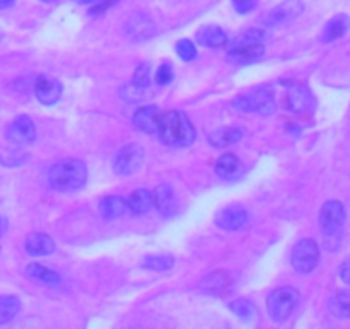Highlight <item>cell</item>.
<instances>
[{"label": "cell", "mask_w": 350, "mask_h": 329, "mask_svg": "<svg viewBox=\"0 0 350 329\" xmlns=\"http://www.w3.org/2000/svg\"><path fill=\"white\" fill-rule=\"evenodd\" d=\"M265 40L267 31L260 27H252L234 40H228V60L236 65H248L260 60L265 53Z\"/></svg>", "instance_id": "cell-1"}, {"label": "cell", "mask_w": 350, "mask_h": 329, "mask_svg": "<svg viewBox=\"0 0 350 329\" xmlns=\"http://www.w3.org/2000/svg\"><path fill=\"white\" fill-rule=\"evenodd\" d=\"M161 143L174 147L190 146L195 141V129L188 117L180 110H170L161 115L159 129H157Z\"/></svg>", "instance_id": "cell-2"}, {"label": "cell", "mask_w": 350, "mask_h": 329, "mask_svg": "<svg viewBox=\"0 0 350 329\" xmlns=\"http://www.w3.org/2000/svg\"><path fill=\"white\" fill-rule=\"evenodd\" d=\"M88 180V167L82 160L67 158L57 161L48 171V182L55 191L74 192L85 185Z\"/></svg>", "instance_id": "cell-3"}, {"label": "cell", "mask_w": 350, "mask_h": 329, "mask_svg": "<svg viewBox=\"0 0 350 329\" xmlns=\"http://www.w3.org/2000/svg\"><path fill=\"white\" fill-rule=\"evenodd\" d=\"M299 304V293L293 287H282L273 290L267 298V310L272 321L282 322L296 310Z\"/></svg>", "instance_id": "cell-4"}, {"label": "cell", "mask_w": 350, "mask_h": 329, "mask_svg": "<svg viewBox=\"0 0 350 329\" xmlns=\"http://www.w3.org/2000/svg\"><path fill=\"white\" fill-rule=\"evenodd\" d=\"M293 267L301 274H308L314 271L320 263V247L313 239H303L296 243L291 256Z\"/></svg>", "instance_id": "cell-5"}, {"label": "cell", "mask_w": 350, "mask_h": 329, "mask_svg": "<svg viewBox=\"0 0 350 329\" xmlns=\"http://www.w3.org/2000/svg\"><path fill=\"white\" fill-rule=\"evenodd\" d=\"M144 158H146V154H144L142 146H139V144H126L115 154L113 170H115L116 175H132L140 170Z\"/></svg>", "instance_id": "cell-6"}, {"label": "cell", "mask_w": 350, "mask_h": 329, "mask_svg": "<svg viewBox=\"0 0 350 329\" xmlns=\"http://www.w3.org/2000/svg\"><path fill=\"white\" fill-rule=\"evenodd\" d=\"M232 106L239 112L245 113H260V115H270L275 110V101H273L270 93L256 91L250 95H241L232 101Z\"/></svg>", "instance_id": "cell-7"}, {"label": "cell", "mask_w": 350, "mask_h": 329, "mask_svg": "<svg viewBox=\"0 0 350 329\" xmlns=\"http://www.w3.org/2000/svg\"><path fill=\"white\" fill-rule=\"evenodd\" d=\"M345 225V209L342 202L328 201L325 202L320 211V226L325 236H335L340 233L342 226Z\"/></svg>", "instance_id": "cell-8"}, {"label": "cell", "mask_w": 350, "mask_h": 329, "mask_svg": "<svg viewBox=\"0 0 350 329\" xmlns=\"http://www.w3.org/2000/svg\"><path fill=\"white\" fill-rule=\"evenodd\" d=\"M303 3L301 0H286L284 3L280 5L273 7L270 12H267V16L263 17V26L267 27H275L280 26V24H286L289 21H293L294 17L299 16L303 12Z\"/></svg>", "instance_id": "cell-9"}, {"label": "cell", "mask_w": 350, "mask_h": 329, "mask_svg": "<svg viewBox=\"0 0 350 329\" xmlns=\"http://www.w3.org/2000/svg\"><path fill=\"white\" fill-rule=\"evenodd\" d=\"M7 137H9L10 143L19 144V146L31 144L36 137V127L29 117L19 115L10 122L9 129H7Z\"/></svg>", "instance_id": "cell-10"}, {"label": "cell", "mask_w": 350, "mask_h": 329, "mask_svg": "<svg viewBox=\"0 0 350 329\" xmlns=\"http://www.w3.org/2000/svg\"><path fill=\"white\" fill-rule=\"evenodd\" d=\"M62 91H64V88H62V82L58 79L40 75L34 81V95H36L38 101L43 103V105H55L60 99Z\"/></svg>", "instance_id": "cell-11"}, {"label": "cell", "mask_w": 350, "mask_h": 329, "mask_svg": "<svg viewBox=\"0 0 350 329\" xmlns=\"http://www.w3.org/2000/svg\"><path fill=\"white\" fill-rule=\"evenodd\" d=\"M246 221H248V212L243 206L238 204L228 206L215 215V225L228 232L239 230L243 225H246Z\"/></svg>", "instance_id": "cell-12"}, {"label": "cell", "mask_w": 350, "mask_h": 329, "mask_svg": "<svg viewBox=\"0 0 350 329\" xmlns=\"http://www.w3.org/2000/svg\"><path fill=\"white\" fill-rule=\"evenodd\" d=\"M287 105L289 110L294 113H308L313 110L314 99L313 95L308 88L299 84H294L287 93Z\"/></svg>", "instance_id": "cell-13"}, {"label": "cell", "mask_w": 350, "mask_h": 329, "mask_svg": "<svg viewBox=\"0 0 350 329\" xmlns=\"http://www.w3.org/2000/svg\"><path fill=\"white\" fill-rule=\"evenodd\" d=\"M161 110L157 106H144L133 113V125L146 134H156L161 122Z\"/></svg>", "instance_id": "cell-14"}, {"label": "cell", "mask_w": 350, "mask_h": 329, "mask_svg": "<svg viewBox=\"0 0 350 329\" xmlns=\"http://www.w3.org/2000/svg\"><path fill=\"white\" fill-rule=\"evenodd\" d=\"M152 201L157 211L164 216H173L176 212V199H174L173 188L167 184L157 185L152 192Z\"/></svg>", "instance_id": "cell-15"}, {"label": "cell", "mask_w": 350, "mask_h": 329, "mask_svg": "<svg viewBox=\"0 0 350 329\" xmlns=\"http://www.w3.org/2000/svg\"><path fill=\"white\" fill-rule=\"evenodd\" d=\"M125 31L133 40H146L154 34V23L144 14H133L125 24Z\"/></svg>", "instance_id": "cell-16"}, {"label": "cell", "mask_w": 350, "mask_h": 329, "mask_svg": "<svg viewBox=\"0 0 350 329\" xmlns=\"http://www.w3.org/2000/svg\"><path fill=\"white\" fill-rule=\"evenodd\" d=\"M232 278L228 271H214L202 280V290L211 295H222L231 288Z\"/></svg>", "instance_id": "cell-17"}, {"label": "cell", "mask_w": 350, "mask_h": 329, "mask_svg": "<svg viewBox=\"0 0 350 329\" xmlns=\"http://www.w3.org/2000/svg\"><path fill=\"white\" fill-rule=\"evenodd\" d=\"M55 250V242L46 233H31L26 239V252L33 257L50 256Z\"/></svg>", "instance_id": "cell-18"}, {"label": "cell", "mask_w": 350, "mask_h": 329, "mask_svg": "<svg viewBox=\"0 0 350 329\" xmlns=\"http://www.w3.org/2000/svg\"><path fill=\"white\" fill-rule=\"evenodd\" d=\"M243 171V163L236 154L226 153L215 161V173L226 180H232V178L239 177Z\"/></svg>", "instance_id": "cell-19"}, {"label": "cell", "mask_w": 350, "mask_h": 329, "mask_svg": "<svg viewBox=\"0 0 350 329\" xmlns=\"http://www.w3.org/2000/svg\"><path fill=\"white\" fill-rule=\"evenodd\" d=\"M129 211L126 199L122 195H108L99 202V212L105 219H116Z\"/></svg>", "instance_id": "cell-20"}, {"label": "cell", "mask_w": 350, "mask_h": 329, "mask_svg": "<svg viewBox=\"0 0 350 329\" xmlns=\"http://www.w3.org/2000/svg\"><path fill=\"white\" fill-rule=\"evenodd\" d=\"M243 129L239 127H221L208 134V143L214 147H229L243 137Z\"/></svg>", "instance_id": "cell-21"}, {"label": "cell", "mask_w": 350, "mask_h": 329, "mask_svg": "<svg viewBox=\"0 0 350 329\" xmlns=\"http://www.w3.org/2000/svg\"><path fill=\"white\" fill-rule=\"evenodd\" d=\"M197 40L202 47L207 48H219L224 47L228 43V34L217 26H207L202 27L200 31L197 33Z\"/></svg>", "instance_id": "cell-22"}, {"label": "cell", "mask_w": 350, "mask_h": 329, "mask_svg": "<svg viewBox=\"0 0 350 329\" xmlns=\"http://www.w3.org/2000/svg\"><path fill=\"white\" fill-rule=\"evenodd\" d=\"M126 204L129 209L133 215H146L150 208H152V192L147 191V188H139V191H133L132 194L126 199Z\"/></svg>", "instance_id": "cell-23"}, {"label": "cell", "mask_w": 350, "mask_h": 329, "mask_svg": "<svg viewBox=\"0 0 350 329\" xmlns=\"http://www.w3.org/2000/svg\"><path fill=\"white\" fill-rule=\"evenodd\" d=\"M26 276L29 280L36 281V283L43 284H57L60 283V274L57 271L50 269V267L43 266V264L33 263L26 267Z\"/></svg>", "instance_id": "cell-24"}, {"label": "cell", "mask_w": 350, "mask_h": 329, "mask_svg": "<svg viewBox=\"0 0 350 329\" xmlns=\"http://www.w3.org/2000/svg\"><path fill=\"white\" fill-rule=\"evenodd\" d=\"M349 27H350L349 17L345 16V14H338V16H335L334 19L325 26L323 40L327 41V43L338 40V38H342L345 33H347Z\"/></svg>", "instance_id": "cell-25"}, {"label": "cell", "mask_w": 350, "mask_h": 329, "mask_svg": "<svg viewBox=\"0 0 350 329\" xmlns=\"http://www.w3.org/2000/svg\"><path fill=\"white\" fill-rule=\"evenodd\" d=\"M328 310L337 319H350V291L334 295L328 300Z\"/></svg>", "instance_id": "cell-26"}, {"label": "cell", "mask_w": 350, "mask_h": 329, "mask_svg": "<svg viewBox=\"0 0 350 329\" xmlns=\"http://www.w3.org/2000/svg\"><path fill=\"white\" fill-rule=\"evenodd\" d=\"M21 310V302L12 295H2L0 297V324H7L12 321Z\"/></svg>", "instance_id": "cell-27"}, {"label": "cell", "mask_w": 350, "mask_h": 329, "mask_svg": "<svg viewBox=\"0 0 350 329\" xmlns=\"http://www.w3.org/2000/svg\"><path fill=\"white\" fill-rule=\"evenodd\" d=\"M229 308H231L232 314L238 319H241V321H253V319H256V315H258V310H256V307L253 305V302L250 300H236L229 305Z\"/></svg>", "instance_id": "cell-28"}, {"label": "cell", "mask_w": 350, "mask_h": 329, "mask_svg": "<svg viewBox=\"0 0 350 329\" xmlns=\"http://www.w3.org/2000/svg\"><path fill=\"white\" fill-rule=\"evenodd\" d=\"M142 266L152 271H167L174 266V257L171 256H147L142 259Z\"/></svg>", "instance_id": "cell-29"}, {"label": "cell", "mask_w": 350, "mask_h": 329, "mask_svg": "<svg viewBox=\"0 0 350 329\" xmlns=\"http://www.w3.org/2000/svg\"><path fill=\"white\" fill-rule=\"evenodd\" d=\"M120 95H122V98L125 99V101L129 103H139L142 101L144 98H146V88H140L139 84H135V82H126V84L122 86V89H120Z\"/></svg>", "instance_id": "cell-30"}, {"label": "cell", "mask_w": 350, "mask_h": 329, "mask_svg": "<svg viewBox=\"0 0 350 329\" xmlns=\"http://www.w3.org/2000/svg\"><path fill=\"white\" fill-rule=\"evenodd\" d=\"M176 51L178 55H180L181 60H193L195 57H197V48H195V45L191 43L190 40H180L176 45Z\"/></svg>", "instance_id": "cell-31"}, {"label": "cell", "mask_w": 350, "mask_h": 329, "mask_svg": "<svg viewBox=\"0 0 350 329\" xmlns=\"http://www.w3.org/2000/svg\"><path fill=\"white\" fill-rule=\"evenodd\" d=\"M133 82L139 84L140 88H149L150 84V67L149 64H140L133 74Z\"/></svg>", "instance_id": "cell-32"}, {"label": "cell", "mask_w": 350, "mask_h": 329, "mask_svg": "<svg viewBox=\"0 0 350 329\" xmlns=\"http://www.w3.org/2000/svg\"><path fill=\"white\" fill-rule=\"evenodd\" d=\"M232 7L236 12L248 14L256 9V0H232Z\"/></svg>", "instance_id": "cell-33"}, {"label": "cell", "mask_w": 350, "mask_h": 329, "mask_svg": "<svg viewBox=\"0 0 350 329\" xmlns=\"http://www.w3.org/2000/svg\"><path fill=\"white\" fill-rule=\"evenodd\" d=\"M157 82L159 84H170L171 79H173V71H171L170 64H163L159 69H157V75H156Z\"/></svg>", "instance_id": "cell-34"}, {"label": "cell", "mask_w": 350, "mask_h": 329, "mask_svg": "<svg viewBox=\"0 0 350 329\" xmlns=\"http://www.w3.org/2000/svg\"><path fill=\"white\" fill-rule=\"evenodd\" d=\"M338 274H340V280L344 281V283L350 284V259H347L342 264L340 269H338Z\"/></svg>", "instance_id": "cell-35"}, {"label": "cell", "mask_w": 350, "mask_h": 329, "mask_svg": "<svg viewBox=\"0 0 350 329\" xmlns=\"http://www.w3.org/2000/svg\"><path fill=\"white\" fill-rule=\"evenodd\" d=\"M5 232H7V221L3 216H0V236H2Z\"/></svg>", "instance_id": "cell-36"}, {"label": "cell", "mask_w": 350, "mask_h": 329, "mask_svg": "<svg viewBox=\"0 0 350 329\" xmlns=\"http://www.w3.org/2000/svg\"><path fill=\"white\" fill-rule=\"evenodd\" d=\"M12 3H14V0H0V10L9 9V7L12 5Z\"/></svg>", "instance_id": "cell-37"}, {"label": "cell", "mask_w": 350, "mask_h": 329, "mask_svg": "<svg viewBox=\"0 0 350 329\" xmlns=\"http://www.w3.org/2000/svg\"><path fill=\"white\" fill-rule=\"evenodd\" d=\"M43 2H53V0H43Z\"/></svg>", "instance_id": "cell-38"}]
</instances>
